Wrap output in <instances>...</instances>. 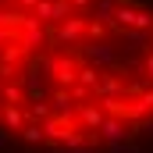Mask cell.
<instances>
[{"instance_id": "cell-1", "label": "cell", "mask_w": 153, "mask_h": 153, "mask_svg": "<svg viewBox=\"0 0 153 153\" xmlns=\"http://www.w3.org/2000/svg\"><path fill=\"white\" fill-rule=\"evenodd\" d=\"M153 132V0H0V139L107 153Z\"/></svg>"}]
</instances>
